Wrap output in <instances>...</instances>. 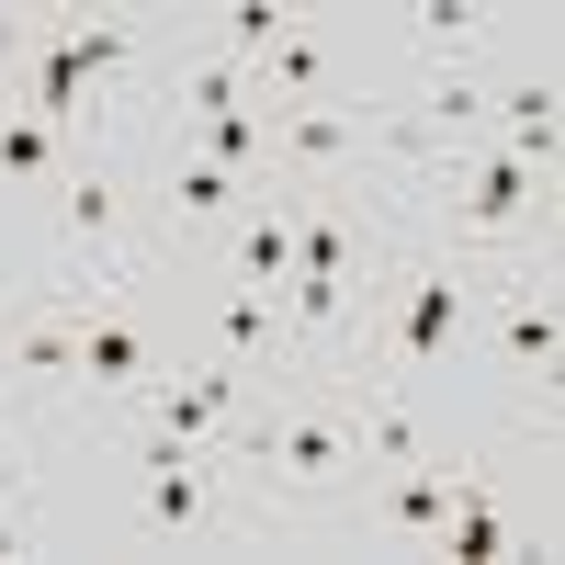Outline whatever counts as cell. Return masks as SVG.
<instances>
[{"mask_svg": "<svg viewBox=\"0 0 565 565\" xmlns=\"http://www.w3.org/2000/svg\"><path fill=\"white\" fill-rule=\"evenodd\" d=\"M430 193V215L452 226V238H476V249H498V238H521V226L543 215V170L532 159H509L498 136H463V148L418 181Z\"/></svg>", "mask_w": 565, "mask_h": 565, "instance_id": "cell-1", "label": "cell"}, {"mask_svg": "<svg viewBox=\"0 0 565 565\" xmlns=\"http://www.w3.org/2000/svg\"><path fill=\"white\" fill-rule=\"evenodd\" d=\"M249 476L271 498H328L340 476H362V407H282V418H260Z\"/></svg>", "mask_w": 565, "mask_h": 565, "instance_id": "cell-2", "label": "cell"}, {"mask_svg": "<svg viewBox=\"0 0 565 565\" xmlns=\"http://www.w3.org/2000/svg\"><path fill=\"white\" fill-rule=\"evenodd\" d=\"M543 295H554V306H565V271H543Z\"/></svg>", "mask_w": 565, "mask_h": 565, "instance_id": "cell-21", "label": "cell"}, {"mask_svg": "<svg viewBox=\"0 0 565 565\" xmlns=\"http://www.w3.org/2000/svg\"><path fill=\"white\" fill-rule=\"evenodd\" d=\"M441 521H452V452L396 463V476H385V532L396 543H441Z\"/></svg>", "mask_w": 565, "mask_h": 565, "instance_id": "cell-9", "label": "cell"}, {"mask_svg": "<svg viewBox=\"0 0 565 565\" xmlns=\"http://www.w3.org/2000/svg\"><path fill=\"white\" fill-rule=\"evenodd\" d=\"M418 57H430V68H476V45H487V12H476V0H418Z\"/></svg>", "mask_w": 565, "mask_h": 565, "instance_id": "cell-14", "label": "cell"}, {"mask_svg": "<svg viewBox=\"0 0 565 565\" xmlns=\"http://www.w3.org/2000/svg\"><path fill=\"white\" fill-rule=\"evenodd\" d=\"M0 181H45V193H57V181H68L57 125H34V114H12V125H0Z\"/></svg>", "mask_w": 565, "mask_h": 565, "instance_id": "cell-16", "label": "cell"}, {"mask_svg": "<svg viewBox=\"0 0 565 565\" xmlns=\"http://www.w3.org/2000/svg\"><path fill=\"white\" fill-rule=\"evenodd\" d=\"M0 373H23V385H79V306L23 317L12 340H0Z\"/></svg>", "mask_w": 565, "mask_h": 565, "instance_id": "cell-11", "label": "cell"}, {"mask_svg": "<svg viewBox=\"0 0 565 565\" xmlns=\"http://www.w3.org/2000/svg\"><path fill=\"white\" fill-rule=\"evenodd\" d=\"M532 396H543V407H565V351H554V362H532Z\"/></svg>", "mask_w": 565, "mask_h": 565, "instance_id": "cell-18", "label": "cell"}, {"mask_svg": "<svg viewBox=\"0 0 565 565\" xmlns=\"http://www.w3.org/2000/svg\"><path fill=\"white\" fill-rule=\"evenodd\" d=\"M170 103H181V125H215V114H249V68L226 57V45H204V57H181V68H170Z\"/></svg>", "mask_w": 565, "mask_h": 565, "instance_id": "cell-12", "label": "cell"}, {"mask_svg": "<svg viewBox=\"0 0 565 565\" xmlns=\"http://www.w3.org/2000/svg\"><path fill=\"white\" fill-rule=\"evenodd\" d=\"M249 193H260V181L215 170V159H193V148H170V215H181V226H238Z\"/></svg>", "mask_w": 565, "mask_h": 565, "instance_id": "cell-10", "label": "cell"}, {"mask_svg": "<svg viewBox=\"0 0 565 565\" xmlns=\"http://www.w3.org/2000/svg\"><path fill=\"white\" fill-rule=\"evenodd\" d=\"M543 215H554V226H565V170H554V181H543Z\"/></svg>", "mask_w": 565, "mask_h": 565, "instance_id": "cell-19", "label": "cell"}, {"mask_svg": "<svg viewBox=\"0 0 565 565\" xmlns=\"http://www.w3.org/2000/svg\"><path fill=\"white\" fill-rule=\"evenodd\" d=\"M295 215H306V204H282L271 181H260L249 215L226 226V282H260V295H282V282H295Z\"/></svg>", "mask_w": 565, "mask_h": 565, "instance_id": "cell-7", "label": "cell"}, {"mask_svg": "<svg viewBox=\"0 0 565 565\" xmlns=\"http://www.w3.org/2000/svg\"><path fill=\"white\" fill-rule=\"evenodd\" d=\"M271 306H282V295H260V282H226V295H215V362H249V373H260Z\"/></svg>", "mask_w": 565, "mask_h": 565, "instance_id": "cell-15", "label": "cell"}, {"mask_svg": "<svg viewBox=\"0 0 565 565\" xmlns=\"http://www.w3.org/2000/svg\"><path fill=\"white\" fill-rule=\"evenodd\" d=\"M23 543H34V532H23V521H0V554H23Z\"/></svg>", "mask_w": 565, "mask_h": 565, "instance_id": "cell-20", "label": "cell"}, {"mask_svg": "<svg viewBox=\"0 0 565 565\" xmlns=\"http://www.w3.org/2000/svg\"><path fill=\"white\" fill-rule=\"evenodd\" d=\"M271 125V159H295V170H340V159H362L373 148V103H282V114H260Z\"/></svg>", "mask_w": 565, "mask_h": 565, "instance_id": "cell-5", "label": "cell"}, {"mask_svg": "<svg viewBox=\"0 0 565 565\" xmlns=\"http://www.w3.org/2000/svg\"><path fill=\"white\" fill-rule=\"evenodd\" d=\"M396 282H407V295H396L385 373H373V385H430L441 351H452V328H463V295H476V271H463V260H407Z\"/></svg>", "mask_w": 565, "mask_h": 565, "instance_id": "cell-3", "label": "cell"}, {"mask_svg": "<svg viewBox=\"0 0 565 565\" xmlns=\"http://www.w3.org/2000/svg\"><path fill=\"white\" fill-rule=\"evenodd\" d=\"M136 463H148V521L159 532H204L215 521V463H204V441L136 430Z\"/></svg>", "mask_w": 565, "mask_h": 565, "instance_id": "cell-4", "label": "cell"}, {"mask_svg": "<svg viewBox=\"0 0 565 565\" xmlns=\"http://www.w3.org/2000/svg\"><path fill=\"white\" fill-rule=\"evenodd\" d=\"M238 396H249V362H193V373H159L148 430H170V441H215L226 418H238Z\"/></svg>", "mask_w": 565, "mask_h": 565, "instance_id": "cell-6", "label": "cell"}, {"mask_svg": "<svg viewBox=\"0 0 565 565\" xmlns=\"http://www.w3.org/2000/svg\"><path fill=\"white\" fill-rule=\"evenodd\" d=\"M79 385H103V396H136V385H159V351H148V328H136V317H90V306H79Z\"/></svg>", "mask_w": 565, "mask_h": 565, "instance_id": "cell-8", "label": "cell"}, {"mask_svg": "<svg viewBox=\"0 0 565 565\" xmlns=\"http://www.w3.org/2000/svg\"><path fill=\"white\" fill-rule=\"evenodd\" d=\"M282 23H295V12H282V0H226V57H238V68H260L271 57V45H282Z\"/></svg>", "mask_w": 565, "mask_h": 565, "instance_id": "cell-17", "label": "cell"}, {"mask_svg": "<svg viewBox=\"0 0 565 565\" xmlns=\"http://www.w3.org/2000/svg\"><path fill=\"white\" fill-rule=\"evenodd\" d=\"M57 45L79 57V79H90V90H114V79L136 68V23H125V12H68V23H57Z\"/></svg>", "mask_w": 565, "mask_h": 565, "instance_id": "cell-13", "label": "cell"}]
</instances>
